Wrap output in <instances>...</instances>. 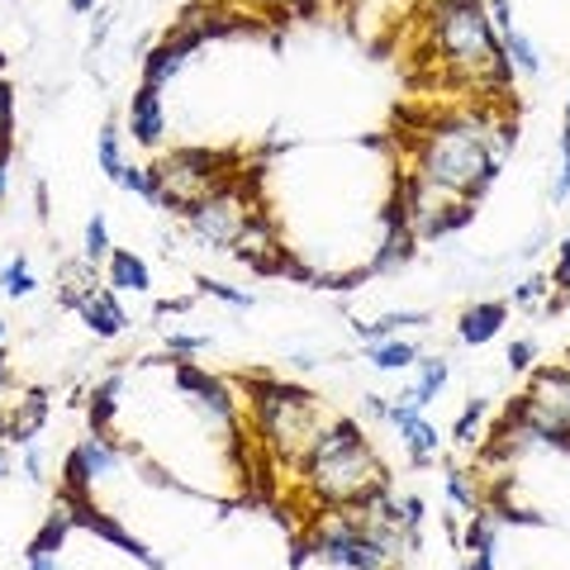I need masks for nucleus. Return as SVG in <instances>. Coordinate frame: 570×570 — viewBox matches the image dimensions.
Returning <instances> with one entry per match:
<instances>
[{
	"label": "nucleus",
	"instance_id": "c03bdc74",
	"mask_svg": "<svg viewBox=\"0 0 570 570\" xmlns=\"http://www.w3.org/2000/svg\"><path fill=\"white\" fill-rule=\"evenodd\" d=\"M10 385V356H6V347H0V390Z\"/></svg>",
	"mask_w": 570,
	"mask_h": 570
},
{
	"label": "nucleus",
	"instance_id": "f3484780",
	"mask_svg": "<svg viewBox=\"0 0 570 570\" xmlns=\"http://www.w3.org/2000/svg\"><path fill=\"white\" fill-rule=\"evenodd\" d=\"M419 356H423V352H419L414 337H385V343H371V347H366V362L376 366V371H385V376L414 371Z\"/></svg>",
	"mask_w": 570,
	"mask_h": 570
},
{
	"label": "nucleus",
	"instance_id": "dca6fc26",
	"mask_svg": "<svg viewBox=\"0 0 570 570\" xmlns=\"http://www.w3.org/2000/svg\"><path fill=\"white\" fill-rule=\"evenodd\" d=\"M43 423H48V395L43 390H29L20 404H10V442L14 448H29V442L43 433Z\"/></svg>",
	"mask_w": 570,
	"mask_h": 570
},
{
	"label": "nucleus",
	"instance_id": "2eb2a0df",
	"mask_svg": "<svg viewBox=\"0 0 570 570\" xmlns=\"http://www.w3.org/2000/svg\"><path fill=\"white\" fill-rule=\"evenodd\" d=\"M395 433H400V448H404V456H409V466H419V471H423V466H433V461H438L442 438H438V428L428 423L423 414H419V419H409V423H400Z\"/></svg>",
	"mask_w": 570,
	"mask_h": 570
},
{
	"label": "nucleus",
	"instance_id": "f03ea898",
	"mask_svg": "<svg viewBox=\"0 0 570 570\" xmlns=\"http://www.w3.org/2000/svg\"><path fill=\"white\" fill-rule=\"evenodd\" d=\"M490 129L485 119H461V124H433L428 134L414 142V176L433 181L438 190L456 195V200H480L494 176H499V157L490 148Z\"/></svg>",
	"mask_w": 570,
	"mask_h": 570
},
{
	"label": "nucleus",
	"instance_id": "a18cd8bd",
	"mask_svg": "<svg viewBox=\"0 0 570 570\" xmlns=\"http://www.w3.org/2000/svg\"><path fill=\"white\" fill-rule=\"evenodd\" d=\"M0 442H10V409L0 404Z\"/></svg>",
	"mask_w": 570,
	"mask_h": 570
},
{
	"label": "nucleus",
	"instance_id": "aec40b11",
	"mask_svg": "<svg viewBox=\"0 0 570 570\" xmlns=\"http://www.w3.org/2000/svg\"><path fill=\"white\" fill-rule=\"evenodd\" d=\"M452 376V362L448 356H419L414 362V385H409V395H414L419 409H428L438 395H442V385H448Z\"/></svg>",
	"mask_w": 570,
	"mask_h": 570
},
{
	"label": "nucleus",
	"instance_id": "0eeeda50",
	"mask_svg": "<svg viewBox=\"0 0 570 570\" xmlns=\"http://www.w3.org/2000/svg\"><path fill=\"white\" fill-rule=\"evenodd\" d=\"M253 214H257V205L243 195V181H238V176H228L219 190L205 195V200L186 214V228L195 234V243L209 247V253H228Z\"/></svg>",
	"mask_w": 570,
	"mask_h": 570
},
{
	"label": "nucleus",
	"instance_id": "3c124183",
	"mask_svg": "<svg viewBox=\"0 0 570 570\" xmlns=\"http://www.w3.org/2000/svg\"><path fill=\"white\" fill-rule=\"evenodd\" d=\"M285 6H309V0H285Z\"/></svg>",
	"mask_w": 570,
	"mask_h": 570
},
{
	"label": "nucleus",
	"instance_id": "5701e85b",
	"mask_svg": "<svg viewBox=\"0 0 570 570\" xmlns=\"http://www.w3.org/2000/svg\"><path fill=\"white\" fill-rule=\"evenodd\" d=\"M0 291H6V299H29L33 291H39V276H33L24 253H14L6 266H0Z\"/></svg>",
	"mask_w": 570,
	"mask_h": 570
},
{
	"label": "nucleus",
	"instance_id": "c9c22d12",
	"mask_svg": "<svg viewBox=\"0 0 570 570\" xmlns=\"http://www.w3.org/2000/svg\"><path fill=\"white\" fill-rule=\"evenodd\" d=\"M24 480H29V485H43V452H39V442H29V448H24Z\"/></svg>",
	"mask_w": 570,
	"mask_h": 570
},
{
	"label": "nucleus",
	"instance_id": "8fccbe9b",
	"mask_svg": "<svg viewBox=\"0 0 570 570\" xmlns=\"http://www.w3.org/2000/svg\"><path fill=\"white\" fill-rule=\"evenodd\" d=\"M0 347H6V318H0Z\"/></svg>",
	"mask_w": 570,
	"mask_h": 570
},
{
	"label": "nucleus",
	"instance_id": "a211bd4d",
	"mask_svg": "<svg viewBox=\"0 0 570 570\" xmlns=\"http://www.w3.org/2000/svg\"><path fill=\"white\" fill-rule=\"evenodd\" d=\"M96 285H100V281H96V266L86 262V257L62 262V266H58V305H62V309H77L81 299L96 291Z\"/></svg>",
	"mask_w": 570,
	"mask_h": 570
},
{
	"label": "nucleus",
	"instance_id": "e433bc0d",
	"mask_svg": "<svg viewBox=\"0 0 570 570\" xmlns=\"http://www.w3.org/2000/svg\"><path fill=\"white\" fill-rule=\"evenodd\" d=\"M570 200V153H561V171L551 181V205H566Z\"/></svg>",
	"mask_w": 570,
	"mask_h": 570
},
{
	"label": "nucleus",
	"instance_id": "20e7f679",
	"mask_svg": "<svg viewBox=\"0 0 570 570\" xmlns=\"http://www.w3.org/2000/svg\"><path fill=\"white\" fill-rule=\"evenodd\" d=\"M433 43L448 71L466 81H509L513 67L504 62V43L490 24L480 0H438L433 6Z\"/></svg>",
	"mask_w": 570,
	"mask_h": 570
},
{
	"label": "nucleus",
	"instance_id": "09e8293b",
	"mask_svg": "<svg viewBox=\"0 0 570 570\" xmlns=\"http://www.w3.org/2000/svg\"><path fill=\"white\" fill-rule=\"evenodd\" d=\"M561 134H570V96H566V119H561Z\"/></svg>",
	"mask_w": 570,
	"mask_h": 570
},
{
	"label": "nucleus",
	"instance_id": "473e14b6",
	"mask_svg": "<svg viewBox=\"0 0 570 570\" xmlns=\"http://www.w3.org/2000/svg\"><path fill=\"white\" fill-rule=\"evenodd\" d=\"M14 91H10V81L0 77V142H14Z\"/></svg>",
	"mask_w": 570,
	"mask_h": 570
},
{
	"label": "nucleus",
	"instance_id": "a19ab883",
	"mask_svg": "<svg viewBox=\"0 0 570 570\" xmlns=\"http://www.w3.org/2000/svg\"><path fill=\"white\" fill-rule=\"evenodd\" d=\"M466 570H494V551H466Z\"/></svg>",
	"mask_w": 570,
	"mask_h": 570
},
{
	"label": "nucleus",
	"instance_id": "72a5a7b5",
	"mask_svg": "<svg viewBox=\"0 0 570 570\" xmlns=\"http://www.w3.org/2000/svg\"><path fill=\"white\" fill-rule=\"evenodd\" d=\"M542 295H551V281H547V276H528L519 291H513V305H523V309H528V305H538Z\"/></svg>",
	"mask_w": 570,
	"mask_h": 570
},
{
	"label": "nucleus",
	"instance_id": "79ce46f5",
	"mask_svg": "<svg viewBox=\"0 0 570 570\" xmlns=\"http://www.w3.org/2000/svg\"><path fill=\"white\" fill-rule=\"evenodd\" d=\"M10 153H14V142H0V200H6V167H10Z\"/></svg>",
	"mask_w": 570,
	"mask_h": 570
},
{
	"label": "nucleus",
	"instance_id": "bb28decb",
	"mask_svg": "<svg viewBox=\"0 0 570 570\" xmlns=\"http://www.w3.org/2000/svg\"><path fill=\"white\" fill-rule=\"evenodd\" d=\"M67 528H71V513L58 509V513H52V519L39 528V538L24 547V557H58V547H62V538H67Z\"/></svg>",
	"mask_w": 570,
	"mask_h": 570
},
{
	"label": "nucleus",
	"instance_id": "a878e982",
	"mask_svg": "<svg viewBox=\"0 0 570 570\" xmlns=\"http://www.w3.org/2000/svg\"><path fill=\"white\" fill-rule=\"evenodd\" d=\"M110 219H105V209H96L91 219H86V238H81V257L91 262V266H100V262H110Z\"/></svg>",
	"mask_w": 570,
	"mask_h": 570
},
{
	"label": "nucleus",
	"instance_id": "39448f33",
	"mask_svg": "<svg viewBox=\"0 0 570 570\" xmlns=\"http://www.w3.org/2000/svg\"><path fill=\"white\" fill-rule=\"evenodd\" d=\"M228 157L224 153H205V148H181L163 157V163L153 167V181H157V209L167 214H186L205 200V195H214L224 181H228Z\"/></svg>",
	"mask_w": 570,
	"mask_h": 570
},
{
	"label": "nucleus",
	"instance_id": "ea45409f",
	"mask_svg": "<svg viewBox=\"0 0 570 570\" xmlns=\"http://www.w3.org/2000/svg\"><path fill=\"white\" fill-rule=\"evenodd\" d=\"M362 414L366 419H385L390 414V400L385 395H362Z\"/></svg>",
	"mask_w": 570,
	"mask_h": 570
},
{
	"label": "nucleus",
	"instance_id": "4be33fe9",
	"mask_svg": "<svg viewBox=\"0 0 570 570\" xmlns=\"http://www.w3.org/2000/svg\"><path fill=\"white\" fill-rule=\"evenodd\" d=\"M499 43H504V62H509L513 71H523V77H538V71H542V52H538V43H532L519 24H513L509 33H499Z\"/></svg>",
	"mask_w": 570,
	"mask_h": 570
},
{
	"label": "nucleus",
	"instance_id": "cd10ccee",
	"mask_svg": "<svg viewBox=\"0 0 570 570\" xmlns=\"http://www.w3.org/2000/svg\"><path fill=\"white\" fill-rule=\"evenodd\" d=\"M115 186H124L129 195H138V200L157 205V181H153V167H124V176H119Z\"/></svg>",
	"mask_w": 570,
	"mask_h": 570
},
{
	"label": "nucleus",
	"instance_id": "37998d69",
	"mask_svg": "<svg viewBox=\"0 0 570 570\" xmlns=\"http://www.w3.org/2000/svg\"><path fill=\"white\" fill-rule=\"evenodd\" d=\"M24 566H29V570H62L58 557H24Z\"/></svg>",
	"mask_w": 570,
	"mask_h": 570
},
{
	"label": "nucleus",
	"instance_id": "9d476101",
	"mask_svg": "<svg viewBox=\"0 0 570 570\" xmlns=\"http://www.w3.org/2000/svg\"><path fill=\"white\" fill-rule=\"evenodd\" d=\"M200 39H205V29H181L176 39H167V43H157L148 58H142V86H171V77H181V67H186V58L195 48H200Z\"/></svg>",
	"mask_w": 570,
	"mask_h": 570
},
{
	"label": "nucleus",
	"instance_id": "58836bf2",
	"mask_svg": "<svg viewBox=\"0 0 570 570\" xmlns=\"http://www.w3.org/2000/svg\"><path fill=\"white\" fill-rule=\"evenodd\" d=\"M110 29H115V14L110 10H96V24H91V52L110 39Z\"/></svg>",
	"mask_w": 570,
	"mask_h": 570
},
{
	"label": "nucleus",
	"instance_id": "393cba45",
	"mask_svg": "<svg viewBox=\"0 0 570 570\" xmlns=\"http://www.w3.org/2000/svg\"><path fill=\"white\" fill-rule=\"evenodd\" d=\"M96 167L110 176V181H119L124 167H129V163H124V142H119L115 124H100V134H96Z\"/></svg>",
	"mask_w": 570,
	"mask_h": 570
},
{
	"label": "nucleus",
	"instance_id": "423d86ee",
	"mask_svg": "<svg viewBox=\"0 0 570 570\" xmlns=\"http://www.w3.org/2000/svg\"><path fill=\"white\" fill-rule=\"evenodd\" d=\"M509 423L532 442H570V366H542L532 371L528 395L513 404Z\"/></svg>",
	"mask_w": 570,
	"mask_h": 570
},
{
	"label": "nucleus",
	"instance_id": "6e6552de",
	"mask_svg": "<svg viewBox=\"0 0 570 570\" xmlns=\"http://www.w3.org/2000/svg\"><path fill=\"white\" fill-rule=\"evenodd\" d=\"M129 456L124 448H115L105 433H91V438H81L77 448L67 452L62 461V490L67 494H91L105 475H115L119 471V461Z\"/></svg>",
	"mask_w": 570,
	"mask_h": 570
},
{
	"label": "nucleus",
	"instance_id": "7ed1b4c3",
	"mask_svg": "<svg viewBox=\"0 0 570 570\" xmlns=\"http://www.w3.org/2000/svg\"><path fill=\"white\" fill-rule=\"evenodd\" d=\"M247 400H253V423H257V438L266 442V452L281 466H299L328 423L324 400L285 381H253L247 385Z\"/></svg>",
	"mask_w": 570,
	"mask_h": 570
},
{
	"label": "nucleus",
	"instance_id": "412c9836",
	"mask_svg": "<svg viewBox=\"0 0 570 570\" xmlns=\"http://www.w3.org/2000/svg\"><path fill=\"white\" fill-rule=\"evenodd\" d=\"M119 390H124V371H110V376L91 390V404H86V414H91V433H105V428L115 423Z\"/></svg>",
	"mask_w": 570,
	"mask_h": 570
},
{
	"label": "nucleus",
	"instance_id": "b1692460",
	"mask_svg": "<svg viewBox=\"0 0 570 570\" xmlns=\"http://www.w3.org/2000/svg\"><path fill=\"white\" fill-rule=\"evenodd\" d=\"M485 419H490V400H471L466 409H461V419H456V428H452V442L456 448H475L480 438H485Z\"/></svg>",
	"mask_w": 570,
	"mask_h": 570
},
{
	"label": "nucleus",
	"instance_id": "c756f323",
	"mask_svg": "<svg viewBox=\"0 0 570 570\" xmlns=\"http://www.w3.org/2000/svg\"><path fill=\"white\" fill-rule=\"evenodd\" d=\"M532 362H538V337H513L504 352V366L513 376H523V371H532Z\"/></svg>",
	"mask_w": 570,
	"mask_h": 570
},
{
	"label": "nucleus",
	"instance_id": "2f4dec72",
	"mask_svg": "<svg viewBox=\"0 0 570 570\" xmlns=\"http://www.w3.org/2000/svg\"><path fill=\"white\" fill-rule=\"evenodd\" d=\"M209 347V333H167V352L176 356H195Z\"/></svg>",
	"mask_w": 570,
	"mask_h": 570
},
{
	"label": "nucleus",
	"instance_id": "6ab92c4d",
	"mask_svg": "<svg viewBox=\"0 0 570 570\" xmlns=\"http://www.w3.org/2000/svg\"><path fill=\"white\" fill-rule=\"evenodd\" d=\"M428 324H433V314H423V309H390L376 324H356V337L371 347V343H385V337H400L404 328H428Z\"/></svg>",
	"mask_w": 570,
	"mask_h": 570
},
{
	"label": "nucleus",
	"instance_id": "9b49d317",
	"mask_svg": "<svg viewBox=\"0 0 570 570\" xmlns=\"http://www.w3.org/2000/svg\"><path fill=\"white\" fill-rule=\"evenodd\" d=\"M129 134L138 148H163V134H167V110H163V91L157 86H142L129 100Z\"/></svg>",
	"mask_w": 570,
	"mask_h": 570
},
{
	"label": "nucleus",
	"instance_id": "4468645a",
	"mask_svg": "<svg viewBox=\"0 0 570 570\" xmlns=\"http://www.w3.org/2000/svg\"><path fill=\"white\" fill-rule=\"evenodd\" d=\"M105 285H110L115 295H148L153 291V272H148V262H142L134 247H115L110 262H105Z\"/></svg>",
	"mask_w": 570,
	"mask_h": 570
},
{
	"label": "nucleus",
	"instance_id": "f8f14e48",
	"mask_svg": "<svg viewBox=\"0 0 570 570\" xmlns=\"http://www.w3.org/2000/svg\"><path fill=\"white\" fill-rule=\"evenodd\" d=\"M77 314H81V324L100 337V343H115V337H119L124 328H129V314H124L119 295L110 291V285H96V291L77 305Z\"/></svg>",
	"mask_w": 570,
	"mask_h": 570
},
{
	"label": "nucleus",
	"instance_id": "1a4fd4ad",
	"mask_svg": "<svg viewBox=\"0 0 570 570\" xmlns=\"http://www.w3.org/2000/svg\"><path fill=\"white\" fill-rule=\"evenodd\" d=\"M243 266H253V272H262V276H272V272H285V247H281V238H276V224L266 219V214H253V219L243 224V234L234 238V247H228Z\"/></svg>",
	"mask_w": 570,
	"mask_h": 570
},
{
	"label": "nucleus",
	"instance_id": "7c9ffc66",
	"mask_svg": "<svg viewBox=\"0 0 570 570\" xmlns=\"http://www.w3.org/2000/svg\"><path fill=\"white\" fill-rule=\"evenodd\" d=\"M200 291L214 295V299H224V305H234V309H253L257 305L253 291H238V285H228V281H200Z\"/></svg>",
	"mask_w": 570,
	"mask_h": 570
},
{
	"label": "nucleus",
	"instance_id": "49530a36",
	"mask_svg": "<svg viewBox=\"0 0 570 570\" xmlns=\"http://www.w3.org/2000/svg\"><path fill=\"white\" fill-rule=\"evenodd\" d=\"M67 6H71V14H91L96 0H67Z\"/></svg>",
	"mask_w": 570,
	"mask_h": 570
},
{
	"label": "nucleus",
	"instance_id": "f257e3e1",
	"mask_svg": "<svg viewBox=\"0 0 570 570\" xmlns=\"http://www.w3.org/2000/svg\"><path fill=\"white\" fill-rule=\"evenodd\" d=\"M299 485L318 509H356L366 499L390 490V471L366 442L362 423L352 419H328L324 433L314 438L309 456L299 461Z\"/></svg>",
	"mask_w": 570,
	"mask_h": 570
},
{
	"label": "nucleus",
	"instance_id": "f704fd0d",
	"mask_svg": "<svg viewBox=\"0 0 570 570\" xmlns=\"http://www.w3.org/2000/svg\"><path fill=\"white\" fill-rule=\"evenodd\" d=\"M551 291L570 295V234L561 238V257H557V272H551Z\"/></svg>",
	"mask_w": 570,
	"mask_h": 570
},
{
	"label": "nucleus",
	"instance_id": "de8ad7c7",
	"mask_svg": "<svg viewBox=\"0 0 570 570\" xmlns=\"http://www.w3.org/2000/svg\"><path fill=\"white\" fill-rule=\"evenodd\" d=\"M14 471V461H10V452H6V442H0V480H6Z\"/></svg>",
	"mask_w": 570,
	"mask_h": 570
},
{
	"label": "nucleus",
	"instance_id": "4c0bfd02",
	"mask_svg": "<svg viewBox=\"0 0 570 570\" xmlns=\"http://www.w3.org/2000/svg\"><path fill=\"white\" fill-rule=\"evenodd\" d=\"M490 24H494V33H509L513 29V6H509V0H490Z\"/></svg>",
	"mask_w": 570,
	"mask_h": 570
},
{
	"label": "nucleus",
	"instance_id": "ddd939ff",
	"mask_svg": "<svg viewBox=\"0 0 570 570\" xmlns=\"http://www.w3.org/2000/svg\"><path fill=\"white\" fill-rule=\"evenodd\" d=\"M504 318H509V305H504V299H480V305H471L466 314H461L456 343H466V347H485V343H494V337L504 333Z\"/></svg>",
	"mask_w": 570,
	"mask_h": 570
},
{
	"label": "nucleus",
	"instance_id": "c85d7f7f",
	"mask_svg": "<svg viewBox=\"0 0 570 570\" xmlns=\"http://www.w3.org/2000/svg\"><path fill=\"white\" fill-rule=\"evenodd\" d=\"M448 499H452L456 509L475 513V509H480V485H471L466 471H448Z\"/></svg>",
	"mask_w": 570,
	"mask_h": 570
}]
</instances>
